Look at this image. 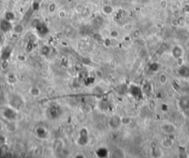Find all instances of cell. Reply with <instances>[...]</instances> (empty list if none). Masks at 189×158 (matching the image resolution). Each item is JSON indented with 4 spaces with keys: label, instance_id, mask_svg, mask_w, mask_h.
Segmentation results:
<instances>
[{
    "label": "cell",
    "instance_id": "10",
    "mask_svg": "<svg viewBox=\"0 0 189 158\" xmlns=\"http://www.w3.org/2000/svg\"><path fill=\"white\" fill-rule=\"evenodd\" d=\"M111 37H113V38H117V37L119 35V34H118V33L117 31L113 30V31L111 33Z\"/></svg>",
    "mask_w": 189,
    "mask_h": 158
},
{
    "label": "cell",
    "instance_id": "6",
    "mask_svg": "<svg viewBox=\"0 0 189 158\" xmlns=\"http://www.w3.org/2000/svg\"><path fill=\"white\" fill-rule=\"evenodd\" d=\"M155 107H156L155 101L153 99L150 100L149 102H148V109H149L151 111H153V110L155 109Z\"/></svg>",
    "mask_w": 189,
    "mask_h": 158
},
{
    "label": "cell",
    "instance_id": "9",
    "mask_svg": "<svg viewBox=\"0 0 189 158\" xmlns=\"http://www.w3.org/2000/svg\"><path fill=\"white\" fill-rule=\"evenodd\" d=\"M160 81L161 84H165V83L166 82V81H167V78H166V75H164V74H162V75H160Z\"/></svg>",
    "mask_w": 189,
    "mask_h": 158
},
{
    "label": "cell",
    "instance_id": "5",
    "mask_svg": "<svg viewBox=\"0 0 189 158\" xmlns=\"http://www.w3.org/2000/svg\"><path fill=\"white\" fill-rule=\"evenodd\" d=\"M103 12L106 15L111 14V13L113 12V8H111V6H109V5H104V7L103 8Z\"/></svg>",
    "mask_w": 189,
    "mask_h": 158
},
{
    "label": "cell",
    "instance_id": "14",
    "mask_svg": "<svg viewBox=\"0 0 189 158\" xmlns=\"http://www.w3.org/2000/svg\"><path fill=\"white\" fill-rule=\"evenodd\" d=\"M188 2H189V0H188Z\"/></svg>",
    "mask_w": 189,
    "mask_h": 158
},
{
    "label": "cell",
    "instance_id": "4",
    "mask_svg": "<svg viewBox=\"0 0 189 158\" xmlns=\"http://www.w3.org/2000/svg\"><path fill=\"white\" fill-rule=\"evenodd\" d=\"M179 104L182 109H189V99H188L187 98H182L179 102Z\"/></svg>",
    "mask_w": 189,
    "mask_h": 158
},
{
    "label": "cell",
    "instance_id": "8",
    "mask_svg": "<svg viewBox=\"0 0 189 158\" xmlns=\"http://www.w3.org/2000/svg\"><path fill=\"white\" fill-rule=\"evenodd\" d=\"M150 68H151V69H152V71L156 72V71H157L158 69H159V65H158L157 63H153V64L150 66Z\"/></svg>",
    "mask_w": 189,
    "mask_h": 158
},
{
    "label": "cell",
    "instance_id": "3",
    "mask_svg": "<svg viewBox=\"0 0 189 158\" xmlns=\"http://www.w3.org/2000/svg\"><path fill=\"white\" fill-rule=\"evenodd\" d=\"M162 130L166 132V133H168V134H171V133H173L175 130V128L173 125L171 124H164L161 127Z\"/></svg>",
    "mask_w": 189,
    "mask_h": 158
},
{
    "label": "cell",
    "instance_id": "1",
    "mask_svg": "<svg viewBox=\"0 0 189 158\" xmlns=\"http://www.w3.org/2000/svg\"><path fill=\"white\" fill-rule=\"evenodd\" d=\"M178 73L179 75L184 77V78H188L189 77V67L186 65H181L180 67L178 69Z\"/></svg>",
    "mask_w": 189,
    "mask_h": 158
},
{
    "label": "cell",
    "instance_id": "7",
    "mask_svg": "<svg viewBox=\"0 0 189 158\" xmlns=\"http://www.w3.org/2000/svg\"><path fill=\"white\" fill-rule=\"evenodd\" d=\"M123 29L126 31H131V30H133V26H132V24H131L129 23V24H126L123 25Z\"/></svg>",
    "mask_w": 189,
    "mask_h": 158
},
{
    "label": "cell",
    "instance_id": "13",
    "mask_svg": "<svg viewBox=\"0 0 189 158\" xmlns=\"http://www.w3.org/2000/svg\"><path fill=\"white\" fill-rule=\"evenodd\" d=\"M188 61H189V53H188Z\"/></svg>",
    "mask_w": 189,
    "mask_h": 158
},
{
    "label": "cell",
    "instance_id": "2",
    "mask_svg": "<svg viewBox=\"0 0 189 158\" xmlns=\"http://www.w3.org/2000/svg\"><path fill=\"white\" fill-rule=\"evenodd\" d=\"M172 56L174 57L175 58H182L183 55V50L182 49L179 47V46H175L171 51Z\"/></svg>",
    "mask_w": 189,
    "mask_h": 158
},
{
    "label": "cell",
    "instance_id": "11",
    "mask_svg": "<svg viewBox=\"0 0 189 158\" xmlns=\"http://www.w3.org/2000/svg\"><path fill=\"white\" fill-rule=\"evenodd\" d=\"M139 35H140V31H139L138 30H135V32H134V36H135L136 38H137Z\"/></svg>",
    "mask_w": 189,
    "mask_h": 158
},
{
    "label": "cell",
    "instance_id": "12",
    "mask_svg": "<svg viewBox=\"0 0 189 158\" xmlns=\"http://www.w3.org/2000/svg\"><path fill=\"white\" fill-rule=\"evenodd\" d=\"M109 0H103V4L104 5H109Z\"/></svg>",
    "mask_w": 189,
    "mask_h": 158
}]
</instances>
